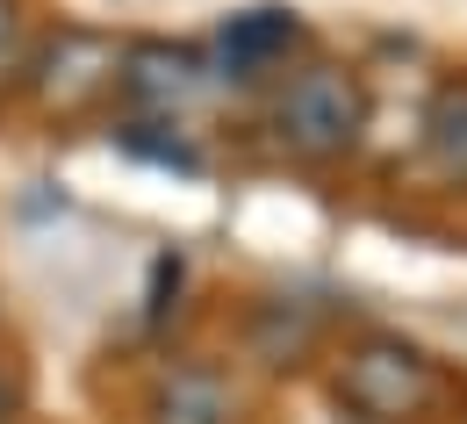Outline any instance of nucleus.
I'll use <instances>...</instances> for the list:
<instances>
[{
	"instance_id": "9b49d317",
	"label": "nucleus",
	"mask_w": 467,
	"mask_h": 424,
	"mask_svg": "<svg viewBox=\"0 0 467 424\" xmlns=\"http://www.w3.org/2000/svg\"><path fill=\"white\" fill-rule=\"evenodd\" d=\"M15 403H22V388H15V374H0V424L15 418Z\"/></svg>"
},
{
	"instance_id": "0eeeda50",
	"label": "nucleus",
	"mask_w": 467,
	"mask_h": 424,
	"mask_svg": "<svg viewBox=\"0 0 467 424\" xmlns=\"http://www.w3.org/2000/svg\"><path fill=\"white\" fill-rule=\"evenodd\" d=\"M424 159L446 187L467 194V79H446L424 101Z\"/></svg>"
},
{
	"instance_id": "7ed1b4c3",
	"label": "nucleus",
	"mask_w": 467,
	"mask_h": 424,
	"mask_svg": "<svg viewBox=\"0 0 467 424\" xmlns=\"http://www.w3.org/2000/svg\"><path fill=\"white\" fill-rule=\"evenodd\" d=\"M122 51H130V44L109 36V29H94V22H58V29L29 51L22 87H29V101L51 122H87L122 94Z\"/></svg>"
},
{
	"instance_id": "9d476101",
	"label": "nucleus",
	"mask_w": 467,
	"mask_h": 424,
	"mask_svg": "<svg viewBox=\"0 0 467 424\" xmlns=\"http://www.w3.org/2000/svg\"><path fill=\"white\" fill-rule=\"evenodd\" d=\"M15 44H22V0H0V65L15 58Z\"/></svg>"
},
{
	"instance_id": "6e6552de",
	"label": "nucleus",
	"mask_w": 467,
	"mask_h": 424,
	"mask_svg": "<svg viewBox=\"0 0 467 424\" xmlns=\"http://www.w3.org/2000/svg\"><path fill=\"white\" fill-rule=\"evenodd\" d=\"M317 331H324V316H317L309 303H259L252 324H244L259 367H302V353L317 346Z\"/></svg>"
},
{
	"instance_id": "423d86ee",
	"label": "nucleus",
	"mask_w": 467,
	"mask_h": 424,
	"mask_svg": "<svg viewBox=\"0 0 467 424\" xmlns=\"http://www.w3.org/2000/svg\"><path fill=\"white\" fill-rule=\"evenodd\" d=\"M302 44V22H295V7H244L223 22V36H216V58L231 79H259L266 65H281Z\"/></svg>"
},
{
	"instance_id": "f257e3e1",
	"label": "nucleus",
	"mask_w": 467,
	"mask_h": 424,
	"mask_svg": "<svg viewBox=\"0 0 467 424\" xmlns=\"http://www.w3.org/2000/svg\"><path fill=\"white\" fill-rule=\"evenodd\" d=\"M331 396L352 424H424L446 396V374L403 331H359L331 367Z\"/></svg>"
},
{
	"instance_id": "20e7f679",
	"label": "nucleus",
	"mask_w": 467,
	"mask_h": 424,
	"mask_svg": "<svg viewBox=\"0 0 467 424\" xmlns=\"http://www.w3.org/2000/svg\"><path fill=\"white\" fill-rule=\"evenodd\" d=\"M144 424H244V388L216 360H166L144 388Z\"/></svg>"
},
{
	"instance_id": "39448f33",
	"label": "nucleus",
	"mask_w": 467,
	"mask_h": 424,
	"mask_svg": "<svg viewBox=\"0 0 467 424\" xmlns=\"http://www.w3.org/2000/svg\"><path fill=\"white\" fill-rule=\"evenodd\" d=\"M202 87H209V58L194 44H130L122 51V101L144 109L151 122L180 116Z\"/></svg>"
},
{
	"instance_id": "f03ea898",
	"label": "nucleus",
	"mask_w": 467,
	"mask_h": 424,
	"mask_svg": "<svg viewBox=\"0 0 467 424\" xmlns=\"http://www.w3.org/2000/svg\"><path fill=\"white\" fill-rule=\"evenodd\" d=\"M266 129L302 166L346 159L352 144L367 137V87H359V72H346V65H331V58L295 65L288 79L274 87V101H266Z\"/></svg>"
},
{
	"instance_id": "1a4fd4ad",
	"label": "nucleus",
	"mask_w": 467,
	"mask_h": 424,
	"mask_svg": "<svg viewBox=\"0 0 467 424\" xmlns=\"http://www.w3.org/2000/svg\"><path fill=\"white\" fill-rule=\"evenodd\" d=\"M122 144H130V151H144V159H159V166H180V173H194V166H202L180 137H137V129H122Z\"/></svg>"
}]
</instances>
